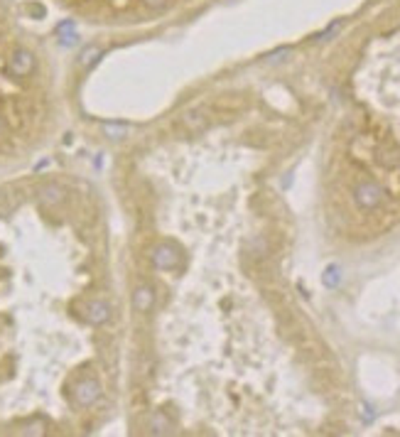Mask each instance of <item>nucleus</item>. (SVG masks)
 Returning <instances> with one entry per match:
<instances>
[{
  "label": "nucleus",
  "mask_w": 400,
  "mask_h": 437,
  "mask_svg": "<svg viewBox=\"0 0 400 437\" xmlns=\"http://www.w3.org/2000/svg\"><path fill=\"white\" fill-rule=\"evenodd\" d=\"M8 69L15 76L32 74V69H35V57H32V52H27V49H15V52L10 54V59H8Z\"/></svg>",
  "instance_id": "obj_1"
},
{
  "label": "nucleus",
  "mask_w": 400,
  "mask_h": 437,
  "mask_svg": "<svg viewBox=\"0 0 400 437\" xmlns=\"http://www.w3.org/2000/svg\"><path fill=\"white\" fill-rule=\"evenodd\" d=\"M99 383L96 381H91V379H86V381H82V383H77L74 386V391H71V396H74V401L79 403V405H84V408H88L91 403L99 398Z\"/></svg>",
  "instance_id": "obj_2"
},
{
  "label": "nucleus",
  "mask_w": 400,
  "mask_h": 437,
  "mask_svg": "<svg viewBox=\"0 0 400 437\" xmlns=\"http://www.w3.org/2000/svg\"><path fill=\"white\" fill-rule=\"evenodd\" d=\"M84 317H86L91 324H103V322H108V317H111V307H108L103 300H91V303L84 307Z\"/></svg>",
  "instance_id": "obj_3"
},
{
  "label": "nucleus",
  "mask_w": 400,
  "mask_h": 437,
  "mask_svg": "<svg viewBox=\"0 0 400 437\" xmlns=\"http://www.w3.org/2000/svg\"><path fill=\"white\" fill-rule=\"evenodd\" d=\"M64 199V189L59 185H42L40 187V202L45 206H54Z\"/></svg>",
  "instance_id": "obj_4"
},
{
  "label": "nucleus",
  "mask_w": 400,
  "mask_h": 437,
  "mask_svg": "<svg viewBox=\"0 0 400 437\" xmlns=\"http://www.w3.org/2000/svg\"><path fill=\"white\" fill-rule=\"evenodd\" d=\"M96 54H99V49H86V52L82 54V64H91L96 59Z\"/></svg>",
  "instance_id": "obj_5"
},
{
  "label": "nucleus",
  "mask_w": 400,
  "mask_h": 437,
  "mask_svg": "<svg viewBox=\"0 0 400 437\" xmlns=\"http://www.w3.org/2000/svg\"><path fill=\"white\" fill-rule=\"evenodd\" d=\"M0 133H3V121H0Z\"/></svg>",
  "instance_id": "obj_6"
}]
</instances>
